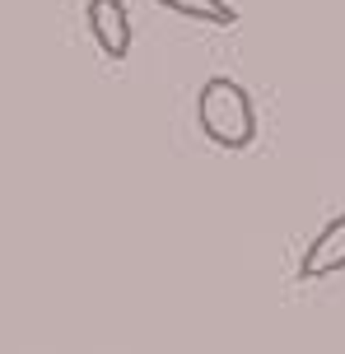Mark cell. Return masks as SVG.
Returning <instances> with one entry per match:
<instances>
[{"label":"cell","instance_id":"1","mask_svg":"<svg viewBox=\"0 0 345 354\" xmlns=\"http://www.w3.org/2000/svg\"><path fill=\"white\" fill-rule=\"evenodd\" d=\"M196 122H201V136L210 145H219V149H229V154L257 145V131H261L252 93L238 84V80H229V75H210V80L201 84Z\"/></svg>","mask_w":345,"mask_h":354},{"label":"cell","instance_id":"2","mask_svg":"<svg viewBox=\"0 0 345 354\" xmlns=\"http://www.w3.org/2000/svg\"><path fill=\"white\" fill-rule=\"evenodd\" d=\"M84 19H89L93 47L108 56V61H127V56H131V42H136L127 5H122V0H89Z\"/></svg>","mask_w":345,"mask_h":354},{"label":"cell","instance_id":"3","mask_svg":"<svg viewBox=\"0 0 345 354\" xmlns=\"http://www.w3.org/2000/svg\"><path fill=\"white\" fill-rule=\"evenodd\" d=\"M345 270V214L327 219L322 233L313 238L304 257H299V280H331V275H341Z\"/></svg>","mask_w":345,"mask_h":354},{"label":"cell","instance_id":"4","mask_svg":"<svg viewBox=\"0 0 345 354\" xmlns=\"http://www.w3.org/2000/svg\"><path fill=\"white\" fill-rule=\"evenodd\" d=\"M159 5L182 19H192V24H210V28H234L238 24L234 0H159Z\"/></svg>","mask_w":345,"mask_h":354}]
</instances>
